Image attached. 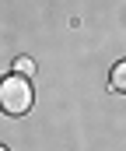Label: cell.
<instances>
[{
    "label": "cell",
    "mask_w": 126,
    "mask_h": 151,
    "mask_svg": "<svg viewBox=\"0 0 126 151\" xmlns=\"http://www.w3.org/2000/svg\"><path fill=\"white\" fill-rule=\"evenodd\" d=\"M32 102H35V91H32V84H28V77L21 74H7L0 81V109L7 116H25L32 109Z\"/></svg>",
    "instance_id": "6da1fadb"
},
{
    "label": "cell",
    "mask_w": 126,
    "mask_h": 151,
    "mask_svg": "<svg viewBox=\"0 0 126 151\" xmlns=\"http://www.w3.org/2000/svg\"><path fill=\"white\" fill-rule=\"evenodd\" d=\"M109 84H112V91L126 95V60H119V63L112 67V74H109Z\"/></svg>",
    "instance_id": "7a4b0ae2"
},
{
    "label": "cell",
    "mask_w": 126,
    "mask_h": 151,
    "mask_svg": "<svg viewBox=\"0 0 126 151\" xmlns=\"http://www.w3.org/2000/svg\"><path fill=\"white\" fill-rule=\"evenodd\" d=\"M14 70L21 77H32L35 74V60H32V56H18V60H14Z\"/></svg>",
    "instance_id": "3957f363"
},
{
    "label": "cell",
    "mask_w": 126,
    "mask_h": 151,
    "mask_svg": "<svg viewBox=\"0 0 126 151\" xmlns=\"http://www.w3.org/2000/svg\"><path fill=\"white\" fill-rule=\"evenodd\" d=\"M0 151H7V148H4V144H0Z\"/></svg>",
    "instance_id": "277c9868"
}]
</instances>
